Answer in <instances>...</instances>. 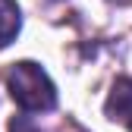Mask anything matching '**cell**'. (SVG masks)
<instances>
[{
	"label": "cell",
	"instance_id": "cell-4",
	"mask_svg": "<svg viewBox=\"0 0 132 132\" xmlns=\"http://www.w3.org/2000/svg\"><path fill=\"white\" fill-rule=\"evenodd\" d=\"M10 132H44V129L35 126V123L22 113V117H13V120H10Z\"/></svg>",
	"mask_w": 132,
	"mask_h": 132
},
{
	"label": "cell",
	"instance_id": "cell-2",
	"mask_svg": "<svg viewBox=\"0 0 132 132\" xmlns=\"http://www.w3.org/2000/svg\"><path fill=\"white\" fill-rule=\"evenodd\" d=\"M104 113H107V120L123 123L132 132V76H120L110 85V94L104 101Z\"/></svg>",
	"mask_w": 132,
	"mask_h": 132
},
{
	"label": "cell",
	"instance_id": "cell-3",
	"mask_svg": "<svg viewBox=\"0 0 132 132\" xmlns=\"http://www.w3.org/2000/svg\"><path fill=\"white\" fill-rule=\"evenodd\" d=\"M22 31V10L16 0H0V51L16 41Z\"/></svg>",
	"mask_w": 132,
	"mask_h": 132
},
{
	"label": "cell",
	"instance_id": "cell-1",
	"mask_svg": "<svg viewBox=\"0 0 132 132\" xmlns=\"http://www.w3.org/2000/svg\"><path fill=\"white\" fill-rule=\"evenodd\" d=\"M3 82H6L10 97L22 113H47L57 107V85L44 72V66L35 60L13 63L3 72Z\"/></svg>",
	"mask_w": 132,
	"mask_h": 132
}]
</instances>
